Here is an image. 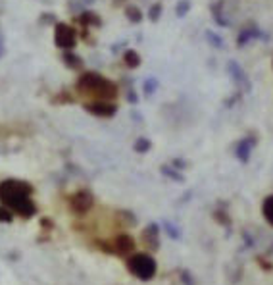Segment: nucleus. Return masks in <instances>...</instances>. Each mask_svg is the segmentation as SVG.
<instances>
[{"label": "nucleus", "instance_id": "nucleus-1", "mask_svg": "<svg viewBox=\"0 0 273 285\" xmlns=\"http://www.w3.org/2000/svg\"><path fill=\"white\" fill-rule=\"evenodd\" d=\"M33 185L22 179H4L0 181V202L22 218H33L37 214L33 198Z\"/></svg>", "mask_w": 273, "mask_h": 285}, {"label": "nucleus", "instance_id": "nucleus-2", "mask_svg": "<svg viewBox=\"0 0 273 285\" xmlns=\"http://www.w3.org/2000/svg\"><path fill=\"white\" fill-rule=\"evenodd\" d=\"M77 95H81L83 99L88 100H114L118 99V85L114 81H110L106 77L95 72H87L77 79L75 83Z\"/></svg>", "mask_w": 273, "mask_h": 285}, {"label": "nucleus", "instance_id": "nucleus-9", "mask_svg": "<svg viewBox=\"0 0 273 285\" xmlns=\"http://www.w3.org/2000/svg\"><path fill=\"white\" fill-rule=\"evenodd\" d=\"M262 212H263V216H265V220H267V222L273 226V195L263 200Z\"/></svg>", "mask_w": 273, "mask_h": 285}, {"label": "nucleus", "instance_id": "nucleus-14", "mask_svg": "<svg viewBox=\"0 0 273 285\" xmlns=\"http://www.w3.org/2000/svg\"><path fill=\"white\" fill-rule=\"evenodd\" d=\"M135 149H137L139 153H146V151L150 149V142L146 141V139H139V141H137V145H135Z\"/></svg>", "mask_w": 273, "mask_h": 285}, {"label": "nucleus", "instance_id": "nucleus-15", "mask_svg": "<svg viewBox=\"0 0 273 285\" xmlns=\"http://www.w3.org/2000/svg\"><path fill=\"white\" fill-rule=\"evenodd\" d=\"M160 12H162L160 4H156V8H152V10H150V18H152V20H156V18L160 16Z\"/></svg>", "mask_w": 273, "mask_h": 285}, {"label": "nucleus", "instance_id": "nucleus-11", "mask_svg": "<svg viewBox=\"0 0 273 285\" xmlns=\"http://www.w3.org/2000/svg\"><path fill=\"white\" fill-rule=\"evenodd\" d=\"M64 60H66V64L69 67H73V69H79L81 67V60L77 58V56H73L69 50H64Z\"/></svg>", "mask_w": 273, "mask_h": 285}, {"label": "nucleus", "instance_id": "nucleus-8", "mask_svg": "<svg viewBox=\"0 0 273 285\" xmlns=\"http://www.w3.org/2000/svg\"><path fill=\"white\" fill-rule=\"evenodd\" d=\"M142 243H144L148 249H152V251L158 249V228H156V226L144 228V231H142Z\"/></svg>", "mask_w": 273, "mask_h": 285}, {"label": "nucleus", "instance_id": "nucleus-12", "mask_svg": "<svg viewBox=\"0 0 273 285\" xmlns=\"http://www.w3.org/2000/svg\"><path fill=\"white\" fill-rule=\"evenodd\" d=\"M12 220H14V212L10 208H6L4 204H0V222H4V224H10Z\"/></svg>", "mask_w": 273, "mask_h": 285}, {"label": "nucleus", "instance_id": "nucleus-13", "mask_svg": "<svg viewBox=\"0 0 273 285\" xmlns=\"http://www.w3.org/2000/svg\"><path fill=\"white\" fill-rule=\"evenodd\" d=\"M125 14H127V16H129V20H131V22H141V10H139V8H135V6H129V8H125Z\"/></svg>", "mask_w": 273, "mask_h": 285}, {"label": "nucleus", "instance_id": "nucleus-4", "mask_svg": "<svg viewBox=\"0 0 273 285\" xmlns=\"http://www.w3.org/2000/svg\"><path fill=\"white\" fill-rule=\"evenodd\" d=\"M54 41L56 46H60L62 50H69L77 44V31L67 23H58L54 31Z\"/></svg>", "mask_w": 273, "mask_h": 285}, {"label": "nucleus", "instance_id": "nucleus-6", "mask_svg": "<svg viewBox=\"0 0 273 285\" xmlns=\"http://www.w3.org/2000/svg\"><path fill=\"white\" fill-rule=\"evenodd\" d=\"M85 110L90 112L93 116H100V118H110L116 114L118 106L110 100H90V102H85Z\"/></svg>", "mask_w": 273, "mask_h": 285}, {"label": "nucleus", "instance_id": "nucleus-10", "mask_svg": "<svg viewBox=\"0 0 273 285\" xmlns=\"http://www.w3.org/2000/svg\"><path fill=\"white\" fill-rule=\"evenodd\" d=\"M123 62L129 67H137L141 64V58H139V54H137L135 50H127V52L123 54Z\"/></svg>", "mask_w": 273, "mask_h": 285}, {"label": "nucleus", "instance_id": "nucleus-5", "mask_svg": "<svg viewBox=\"0 0 273 285\" xmlns=\"http://www.w3.org/2000/svg\"><path fill=\"white\" fill-rule=\"evenodd\" d=\"M93 204H95V198H93L90 191H87V189L77 191V193H73V195L69 197V210H71L73 214H79V216L87 214L88 210L93 208Z\"/></svg>", "mask_w": 273, "mask_h": 285}, {"label": "nucleus", "instance_id": "nucleus-7", "mask_svg": "<svg viewBox=\"0 0 273 285\" xmlns=\"http://www.w3.org/2000/svg\"><path fill=\"white\" fill-rule=\"evenodd\" d=\"M133 249H135V241H133L131 235H127V233H121V235H118V237L112 241V251H114V254L127 256V254L133 252Z\"/></svg>", "mask_w": 273, "mask_h": 285}, {"label": "nucleus", "instance_id": "nucleus-3", "mask_svg": "<svg viewBox=\"0 0 273 285\" xmlns=\"http://www.w3.org/2000/svg\"><path fill=\"white\" fill-rule=\"evenodd\" d=\"M127 268L135 277H139L142 281H148L152 279L154 274H156V262L150 254H133L127 258Z\"/></svg>", "mask_w": 273, "mask_h": 285}]
</instances>
